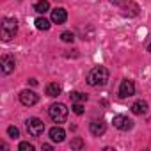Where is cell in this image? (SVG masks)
Here are the masks:
<instances>
[{"label":"cell","instance_id":"6","mask_svg":"<svg viewBox=\"0 0 151 151\" xmlns=\"http://www.w3.org/2000/svg\"><path fill=\"white\" fill-rule=\"evenodd\" d=\"M135 94V84H133V80H123L121 82V86H119V96L121 98H130V96H133Z\"/></svg>","mask_w":151,"mask_h":151},{"label":"cell","instance_id":"12","mask_svg":"<svg viewBox=\"0 0 151 151\" xmlns=\"http://www.w3.org/2000/svg\"><path fill=\"white\" fill-rule=\"evenodd\" d=\"M46 96H50V98H57L60 93H62V87L57 84V82H52V84H48L46 86Z\"/></svg>","mask_w":151,"mask_h":151},{"label":"cell","instance_id":"16","mask_svg":"<svg viewBox=\"0 0 151 151\" xmlns=\"http://www.w3.org/2000/svg\"><path fill=\"white\" fill-rule=\"evenodd\" d=\"M69 98H71V101H73V103H77V101H87V94L78 93V91L71 93V94H69Z\"/></svg>","mask_w":151,"mask_h":151},{"label":"cell","instance_id":"13","mask_svg":"<svg viewBox=\"0 0 151 151\" xmlns=\"http://www.w3.org/2000/svg\"><path fill=\"white\" fill-rule=\"evenodd\" d=\"M132 112H133L135 116H142V114H146V112H147V103L142 101V100L135 101V103L132 105Z\"/></svg>","mask_w":151,"mask_h":151},{"label":"cell","instance_id":"17","mask_svg":"<svg viewBox=\"0 0 151 151\" xmlns=\"http://www.w3.org/2000/svg\"><path fill=\"white\" fill-rule=\"evenodd\" d=\"M73 112L77 114V116H82L84 114V105H82V101H77V103H73Z\"/></svg>","mask_w":151,"mask_h":151},{"label":"cell","instance_id":"18","mask_svg":"<svg viewBox=\"0 0 151 151\" xmlns=\"http://www.w3.org/2000/svg\"><path fill=\"white\" fill-rule=\"evenodd\" d=\"M60 39L64 41V43H73V39H75V36H73V32H62L60 34Z\"/></svg>","mask_w":151,"mask_h":151},{"label":"cell","instance_id":"19","mask_svg":"<svg viewBox=\"0 0 151 151\" xmlns=\"http://www.w3.org/2000/svg\"><path fill=\"white\" fill-rule=\"evenodd\" d=\"M7 135H9L11 139H18V137H20V130H18L16 126H9V128H7Z\"/></svg>","mask_w":151,"mask_h":151},{"label":"cell","instance_id":"3","mask_svg":"<svg viewBox=\"0 0 151 151\" xmlns=\"http://www.w3.org/2000/svg\"><path fill=\"white\" fill-rule=\"evenodd\" d=\"M18 32V22L14 18H4L2 22V29H0V34H2V41H11Z\"/></svg>","mask_w":151,"mask_h":151},{"label":"cell","instance_id":"15","mask_svg":"<svg viewBox=\"0 0 151 151\" xmlns=\"http://www.w3.org/2000/svg\"><path fill=\"white\" fill-rule=\"evenodd\" d=\"M34 23H36V29H39V30H48V29H50V25H52V23H50L46 18H43V16L36 18V22H34Z\"/></svg>","mask_w":151,"mask_h":151},{"label":"cell","instance_id":"22","mask_svg":"<svg viewBox=\"0 0 151 151\" xmlns=\"http://www.w3.org/2000/svg\"><path fill=\"white\" fill-rule=\"evenodd\" d=\"M29 84H30V86H37V80H36V78H30Z\"/></svg>","mask_w":151,"mask_h":151},{"label":"cell","instance_id":"8","mask_svg":"<svg viewBox=\"0 0 151 151\" xmlns=\"http://www.w3.org/2000/svg\"><path fill=\"white\" fill-rule=\"evenodd\" d=\"M0 66H2V73L4 75H9L14 71V66H16V60L13 55H4L2 60H0Z\"/></svg>","mask_w":151,"mask_h":151},{"label":"cell","instance_id":"24","mask_svg":"<svg viewBox=\"0 0 151 151\" xmlns=\"http://www.w3.org/2000/svg\"><path fill=\"white\" fill-rule=\"evenodd\" d=\"M147 50H149V52H151V43H149V45H147Z\"/></svg>","mask_w":151,"mask_h":151},{"label":"cell","instance_id":"1","mask_svg":"<svg viewBox=\"0 0 151 151\" xmlns=\"http://www.w3.org/2000/svg\"><path fill=\"white\" fill-rule=\"evenodd\" d=\"M109 82V69L105 66H96L87 75V84L93 87H103Z\"/></svg>","mask_w":151,"mask_h":151},{"label":"cell","instance_id":"23","mask_svg":"<svg viewBox=\"0 0 151 151\" xmlns=\"http://www.w3.org/2000/svg\"><path fill=\"white\" fill-rule=\"evenodd\" d=\"M43 149H46V151H50V149H52V146H50V144H43Z\"/></svg>","mask_w":151,"mask_h":151},{"label":"cell","instance_id":"11","mask_svg":"<svg viewBox=\"0 0 151 151\" xmlns=\"http://www.w3.org/2000/svg\"><path fill=\"white\" fill-rule=\"evenodd\" d=\"M50 139H52L53 142H62V140L66 139V132H64L60 126H53V128L50 130Z\"/></svg>","mask_w":151,"mask_h":151},{"label":"cell","instance_id":"5","mask_svg":"<svg viewBox=\"0 0 151 151\" xmlns=\"http://www.w3.org/2000/svg\"><path fill=\"white\" fill-rule=\"evenodd\" d=\"M20 101H22V105H25V107H32V105H36V103L39 101V96H37L34 91L25 89V91L20 93Z\"/></svg>","mask_w":151,"mask_h":151},{"label":"cell","instance_id":"14","mask_svg":"<svg viewBox=\"0 0 151 151\" xmlns=\"http://www.w3.org/2000/svg\"><path fill=\"white\" fill-rule=\"evenodd\" d=\"M34 9H36L39 14H45L46 11H50V2H48V0H37L36 6H34Z\"/></svg>","mask_w":151,"mask_h":151},{"label":"cell","instance_id":"21","mask_svg":"<svg viewBox=\"0 0 151 151\" xmlns=\"http://www.w3.org/2000/svg\"><path fill=\"white\" fill-rule=\"evenodd\" d=\"M84 146V140L82 139H75V140H71V149H80Z\"/></svg>","mask_w":151,"mask_h":151},{"label":"cell","instance_id":"2","mask_svg":"<svg viewBox=\"0 0 151 151\" xmlns=\"http://www.w3.org/2000/svg\"><path fill=\"white\" fill-rule=\"evenodd\" d=\"M48 116H50V119L53 123L60 124V123H64L68 119V107L64 103H53L48 109Z\"/></svg>","mask_w":151,"mask_h":151},{"label":"cell","instance_id":"10","mask_svg":"<svg viewBox=\"0 0 151 151\" xmlns=\"http://www.w3.org/2000/svg\"><path fill=\"white\" fill-rule=\"evenodd\" d=\"M66 20H68V13H66V9L57 7V9H53V11H52V23L60 25V23H64Z\"/></svg>","mask_w":151,"mask_h":151},{"label":"cell","instance_id":"4","mask_svg":"<svg viewBox=\"0 0 151 151\" xmlns=\"http://www.w3.org/2000/svg\"><path fill=\"white\" fill-rule=\"evenodd\" d=\"M25 124H27V132H29L32 137H39V135H43V132H45V123H43L41 119H37V117H29V119L25 121Z\"/></svg>","mask_w":151,"mask_h":151},{"label":"cell","instance_id":"7","mask_svg":"<svg viewBox=\"0 0 151 151\" xmlns=\"http://www.w3.org/2000/svg\"><path fill=\"white\" fill-rule=\"evenodd\" d=\"M112 123H114V126L117 128V130H123V132H126V130H130L132 126H133V121L132 119H128L126 116H114V119H112Z\"/></svg>","mask_w":151,"mask_h":151},{"label":"cell","instance_id":"20","mask_svg":"<svg viewBox=\"0 0 151 151\" xmlns=\"http://www.w3.org/2000/svg\"><path fill=\"white\" fill-rule=\"evenodd\" d=\"M18 149L20 151H34V144H30V142H20Z\"/></svg>","mask_w":151,"mask_h":151},{"label":"cell","instance_id":"9","mask_svg":"<svg viewBox=\"0 0 151 151\" xmlns=\"http://www.w3.org/2000/svg\"><path fill=\"white\" fill-rule=\"evenodd\" d=\"M89 130H91V133H93L94 137H100V135H103V133L107 132V123H105L103 119H94V121L91 123Z\"/></svg>","mask_w":151,"mask_h":151}]
</instances>
